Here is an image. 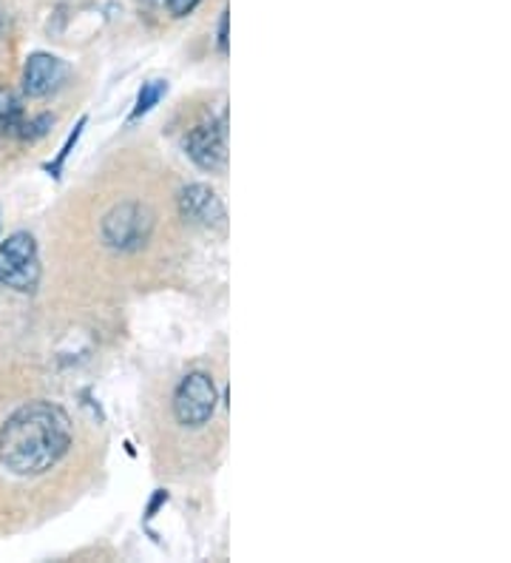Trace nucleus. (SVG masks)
I'll list each match as a JSON object with an SVG mask.
<instances>
[{"mask_svg":"<svg viewBox=\"0 0 511 563\" xmlns=\"http://www.w3.org/2000/svg\"><path fill=\"white\" fill-rule=\"evenodd\" d=\"M216 385L208 373H188L174 396V412L182 427H202L216 410Z\"/></svg>","mask_w":511,"mask_h":563,"instance_id":"obj_4","label":"nucleus"},{"mask_svg":"<svg viewBox=\"0 0 511 563\" xmlns=\"http://www.w3.org/2000/svg\"><path fill=\"white\" fill-rule=\"evenodd\" d=\"M165 95H168V82L165 80L143 82V89H140V97H136V106H134V114H131V120H140L143 114H148V111L154 109V106H157Z\"/></svg>","mask_w":511,"mask_h":563,"instance_id":"obj_9","label":"nucleus"},{"mask_svg":"<svg viewBox=\"0 0 511 563\" xmlns=\"http://www.w3.org/2000/svg\"><path fill=\"white\" fill-rule=\"evenodd\" d=\"M71 446V419L52 401H29L0 427V461L14 475H43Z\"/></svg>","mask_w":511,"mask_h":563,"instance_id":"obj_1","label":"nucleus"},{"mask_svg":"<svg viewBox=\"0 0 511 563\" xmlns=\"http://www.w3.org/2000/svg\"><path fill=\"white\" fill-rule=\"evenodd\" d=\"M227 21H231V18H227L225 9V12H222V21H219V52H222V55H227Z\"/></svg>","mask_w":511,"mask_h":563,"instance_id":"obj_11","label":"nucleus"},{"mask_svg":"<svg viewBox=\"0 0 511 563\" xmlns=\"http://www.w3.org/2000/svg\"><path fill=\"white\" fill-rule=\"evenodd\" d=\"M154 228V213L145 206L136 202H123V206L111 208L102 220V240L109 242L116 251H134L143 247Z\"/></svg>","mask_w":511,"mask_h":563,"instance_id":"obj_3","label":"nucleus"},{"mask_svg":"<svg viewBox=\"0 0 511 563\" xmlns=\"http://www.w3.org/2000/svg\"><path fill=\"white\" fill-rule=\"evenodd\" d=\"M185 152H188V157H191L199 168H204V172H219L227 159L225 123L211 120V123L197 125V129L188 134V140H185Z\"/></svg>","mask_w":511,"mask_h":563,"instance_id":"obj_5","label":"nucleus"},{"mask_svg":"<svg viewBox=\"0 0 511 563\" xmlns=\"http://www.w3.org/2000/svg\"><path fill=\"white\" fill-rule=\"evenodd\" d=\"M68 69L66 63L55 55H46V52H34L26 60V69H23V91L29 97H46L55 89H60V82L66 80Z\"/></svg>","mask_w":511,"mask_h":563,"instance_id":"obj_6","label":"nucleus"},{"mask_svg":"<svg viewBox=\"0 0 511 563\" xmlns=\"http://www.w3.org/2000/svg\"><path fill=\"white\" fill-rule=\"evenodd\" d=\"M41 282V256H37V242L26 231L7 236V242H0V285L14 290L37 288Z\"/></svg>","mask_w":511,"mask_h":563,"instance_id":"obj_2","label":"nucleus"},{"mask_svg":"<svg viewBox=\"0 0 511 563\" xmlns=\"http://www.w3.org/2000/svg\"><path fill=\"white\" fill-rule=\"evenodd\" d=\"M165 3H168L174 18H185V14H191L193 9H197L199 0H165Z\"/></svg>","mask_w":511,"mask_h":563,"instance_id":"obj_10","label":"nucleus"},{"mask_svg":"<svg viewBox=\"0 0 511 563\" xmlns=\"http://www.w3.org/2000/svg\"><path fill=\"white\" fill-rule=\"evenodd\" d=\"M26 129V114H23L21 100L12 91H0V131L21 137Z\"/></svg>","mask_w":511,"mask_h":563,"instance_id":"obj_8","label":"nucleus"},{"mask_svg":"<svg viewBox=\"0 0 511 563\" xmlns=\"http://www.w3.org/2000/svg\"><path fill=\"white\" fill-rule=\"evenodd\" d=\"M179 211L188 222L197 225H222L225 222V206L216 197V191L208 186H188L179 194Z\"/></svg>","mask_w":511,"mask_h":563,"instance_id":"obj_7","label":"nucleus"}]
</instances>
